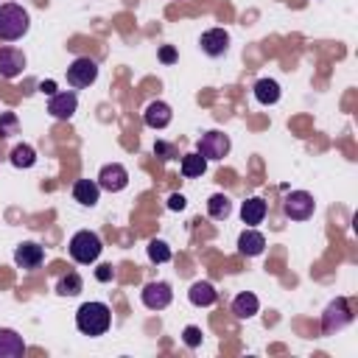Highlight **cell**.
<instances>
[{
  "label": "cell",
  "mask_w": 358,
  "mask_h": 358,
  "mask_svg": "<svg viewBox=\"0 0 358 358\" xmlns=\"http://www.w3.org/2000/svg\"><path fill=\"white\" fill-rule=\"evenodd\" d=\"M112 277H115V268H112L109 263H103V266L95 268V280H98V282H109Z\"/></svg>",
  "instance_id": "31"
},
{
  "label": "cell",
  "mask_w": 358,
  "mask_h": 358,
  "mask_svg": "<svg viewBox=\"0 0 358 358\" xmlns=\"http://www.w3.org/2000/svg\"><path fill=\"white\" fill-rule=\"evenodd\" d=\"M11 165L14 168H34V162H36V151L28 145V143H20V145H14L11 148Z\"/></svg>",
  "instance_id": "25"
},
{
  "label": "cell",
  "mask_w": 358,
  "mask_h": 358,
  "mask_svg": "<svg viewBox=\"0 0 358 358\" xmlns=\"http://www.w3.org/2000/svg\"><path fill=\"white\" fill-rule=\"evenodd\" d=\"M39 90H42L45 95H53V92H56V84H53V81H42V84H39Z\"/></svg>",
  "instance_id": "33"
},
{
  "label": "cell",
  "mask_w": 358,
  "mask_h": 358,
  "mask_svg": "<svg viewBox=\"0 0 358 358\" xmlns=\"http://www.w3.org/2000/svg\"><path fill=\"white\" fill-rule=\"evenodd\" d=\"M95 182H98L101 190L120 193V190H126V185H129V171H126L120 162H109V165L101 168V173H98Z\"/></svg>",
  "instance_id": "9"
},
{
  "label": "cell",
  "mask_w": 358,
  "mask_h": 358,
  "mask_svg": "<svg viewBox=\"0 0 358 358\" xmlns=\"http://www.w3.org/2000/svg\"><path fill=\"white\" fill-rule=\"evenodd\" d=\"M185 204H187V199L182 193H171L168 196V210H185Z\"/></svg>",
  "instance_id": "32"
},
{
  "label": "cell",
  "mask_w": 358,
  "mask_h": 358,
  "mask_svg": "<svg viewBox=\"0 0 358 358\" xmlns=\"http://www.w3.org/2000/svg\"><path fill=\"white\" fill-rule=\"evenodd\" d=\"M171 117H173V112H171V106L165 101H151L145 106V112H143V120H145L148 129H165L171 123Z\"/></svg>",
  "instance_id": "14"
},
{
  "label": "cell",
  "mask_w": 358,
  "mask_h": 358,
  "mask_svg": "<svg viewBox=\"0 0 358 358\" xmlns=\"http://www.w3.org/2000/svg\"><path fill=\"white\" fill-rule=\"evenodd\" d=\"M266 213H268V204H266L260 196H252V199H246V201L241 204V221H243L246 227H257V224L266 218Z\"/></svg>",
  "instance_id": "18"
},
{
  "label": "cell",
  "mask_w": 358,
  "mask_h": 358,
  "mask_svg": "<svg viewBox=\"0 0 358 358\" xmlns=\"http://www.w3.org/2000/svg\"><path fill=\"white\" fill-rule=\"evenodd\" d=\"M207 213H210V218H215V221L229 218V213H232V201H229V196H224V193H213V196L207 199Z\"/></svg>",
  "instance_id": "23"
},
{
  "label": "cell",
  "mask_w": 358,
  "mask_h": 358,
  "mask_svg": "<svg viewBox=\"0 0 358 358\" xmlns=\"http://www.w3.org/2000/svg\"><path fill=\"white\" fill-rule=\"evenodd\" d=\"M25 70V53L17 48H0V76L17 78Z\"/></svg>",
  "instance_id": "13"
},
{
  "label": "cell",
  "mask_w": 358,
  "mask_h": 358,
  "mask_svg": "<svg viewBox=\"0 0 358 358\" xmlns=\"http://www.w3.org/2000/svg\"><path fill=\"white\" fill-rule=\"evenodd\" d=\"M76 327L84 336H103L112 327V310L106 302H84L76 310Z\"/></svg>",
  "instance_id": "1"
},
{
  "label": "cell",
  "mask_w": 358,
  "mask_h": 358,
  "mask_svg": "<svg viewBox=\"0 0 358 358\" xmlns=\"http://www.w3.org/2000/svg\"><path fill=\"white\" fill-rule=\"evenodd\" d=\"M73 199L81 204V207H95L98 199H101V187L95 179H78L73 185Z\"/></svg>",
  "instance_id": "17"
},
{
  "label": "cell",
  "mask_w": 358,
  "mask_h": 358,
  "mask_svg": "<svg viewBox=\"0 0 358 358\" xmlns=\"http://www.w3.org/2000/svg\"><path fill=\"white\" fill-rule=\"evenodd\" d=\"M229 137L224 134V131H204L201 134V140L196 143V151L204 157V159H224L227 154H229Z\"/></svg>",
  "instance_id": "7"
},
{
  "label": "cell",
  "mask_w": 358,
  "mask_h": 358,
  "mask_svg": "<svg viewBox=\"0 0 358 358\" xmlns=\"http://www.w3.org/2000/svg\"><path fill=\"white\" fill-rule=\"evenodd\" d=\"M78 109V95L73 90H64V92H53L50 101H48V112L56 117V120H70Z\"/></svg>",
  "instance_id": "10"
},
{
  "label": "cell",
  "mask_w": 358,
  "mask_h": 358,
  "mask_svg": "<svg viewBox=\"0 0 358 358\" xmlns=\"http://www.w3.org/2000/svg\"><path fill=\"white\" fill-rule=\"evenodd\" d=\"M182 338H185V344H187V347H199V344H201V327L187 324V327H185V333H182Z\"/></svg>",
  "instance_id": "29"
},
{
  "label": "cell",
  "mask_w": 358,
  "mask_h": 358,
  "mask_svg": "<svg viewBox=\"0 0 358 358\" xmlns=\"http://www.w3.org/2000/svg\"><path fill=\"white\" fill-rule=\"evenodd\" d=\"M31 17L20 3H0V39L3 42H17L28 34Z\"/></svg>",
  "instance_id": "2"
},
{
  "label": "cell",
  "mask_w": 358,
  "mask_h": 358,
  "mask_svg": "<svg viewBox=\"0 0 358 358\" xmlns=\"http://www.w3.org/2000/svg\"><path fill=\"white\" fill-rule=\"evenodd\" d=\"M81 288H84V280H81L78 271H67V274H62L59 282H56V294H62V296H78Z\"/></svg>",
  "instance_id": "24"
},
{
  "label": "cell",
  "mask_w": 358,
  "mask_h": 358,
  "mask_svg": "<svg viewBox=\"0 0 358 358\" xmlns=\"http://www.w3.org/2000/svg\"><path fill=\"white\" fill-rule=\"evenodd\" d=\"M182 176L185 179H196V176H201L204 171H207V159L199 154V151H193V154H185L182 157Z\"/></svg>",
  "instance_id": "22"
},
{
  "label": "cell",
  "mask_w": 358,
  "mask_h": 358,
  "mask_svg": "<svg viewBox=\"0 0 358 358\" xmlns=\"http://www.w3.org/2000/svg\"><path fill=\"white\" fill-rule=\"evenodd\" d=\"M42 260H45V249H42L39 243H34V241L20 243V246L14 249V263H17L20 268H25V271L39 268V266H42Z\"/></svg>",
  "instance_id": "12"
},
{
  "label": "cell",
  "mask_w": 358,
  "mask_h": 358,
  "mask_svg": "<svg viewBox=\"0 0 358 358\" xmlns=\"http://www.w3.org/2000/svg\"><path fill=\"white\" fill-rule=\"evenodd\" d=\"M199 45H201V50H204L207 56L218 59V56H224V53H227V48H229V34H227L224 28H210V31H204V34H201Z\"/></svg>",
  "instance_id": "11"
},
{
  "label": "cell",
  "mask_w": 358,
  "mask_h": 358,
  "mask_svg": "<svg viewBox=\"0 0 358 358\" xmlns=\"http://www.w3.org/2000/svg\"><path fill=\"white\" fill-rule=\"evenodd\" d=\"M187 299H190L196 308H207V305H213V302L218 299V294H215L213 282H204V280H199V282H193V285H190V291H187Z\"/></svg>",
  "instance_id": "20"
},
{
  "label": "cell",
  "mask_w": 358,
  "mask_h": 358,
  "mask_svg": "<svg viewBox=\"0 0 358 358\" xmlns=\"http://www.w3.org/2000/svg\"><path fill=\"white\" fill-rule=\"evenodd\" d=\"M145 252H148V260H151V263H168V260H171V246H168L165 241H159V238H154V241L145 246Z\"/></svg>",
  "instance_id": "26"
},
{
  "label": "cell",
  "mask_w": 358,
  "mask_h": 358,
  "mask_svg": "<svg viewBox=\"0 0 358 358\" xmlns=\"http://www.w3.org/2000/svg\"><path fill=\"white\" fill-rule=\"evenodd\" d=\"M350 322H352V308H350V302H347L344 296H336V299L324 308V313H322V330H324V333H338V330H344Z\"/></svg>",
  "instance_id": "4"
},
{
  "label": "cell",
  "mask_w": 358,
  "mask_h": 358,
  "mask_svg": "<svg viewBox=\"0 0 358 358\" xmlns=\"http://www.w3.org/2000/svg\"><path fill=\"white\" fill-rule=\"evenodd\" d=\"M140 299H143V305H145L148 310H165V308L171 305V299H173V291H171L168 282L154 280V282H148V285L140 291Z\"/></svg>",
  "instance_id": "8"
},
{
  "label": "cell",
  "mask_w": 358,
  "mask_h": 358,
  "mask_svg": "<svg viewBox=\"0 0 358 358\" xmlns=\"http://www.w3.org/2000/svg\"><path fill=\"white\" fill-rule=\"evenodd\" d=\"M238 249H241V255H246V257H257V255H263V249H266V238H263L255 227H246V229L238 235Z\"/></svg>",
  "instance_id": "15"
},
{
  "label": "cell",
  "mask_w": 358,
  "mask_h": 358,
  "mask_svg": "<svg viewBox=\"0 0 358 358\" xmlns=\"http://www.w3.org/2000/svg\"><path fill=\"white\" fill-rule=\"evenodd\" d=\"M25 352V341L17 330L0 327V358H20Z\"/></svg>",
  "instance_id": "16"
},
{
  "label": "cell",
  "mask_w": 358,
  "mask_h": 358,
  "mask_svg": "<svg viewBox=\"0 0 358 358\" xmlns=\"http://www.w3.org/2000/svg\"><path fill=\"white\" fill-rule=\"evenodd\" d=\"M257 310H260V299H257L252 291H241V294L232 299V313H235L238 319H252Z\"/></svg>",
  "instance_id": "19"
},
{
  "label": "cell",
  "mask_w": 358,
  "mask_h": 358,
  "mask_svg": "<svg viewBox=\"0 0 358 358\" xmlns=\"http://www.w3.org/2000/svg\"><path fill=\"white\" fill-rule=\"evenodd\" d=\"M154 154H157L159 159H165V162H168V159H173V157H176V148H173L171 143H165V140H157V143H154Z\"/></svg>",
  "instance_id": "28"
},
{
  "label": "cell",
  "mask_w": 358,
  "mask_h": 358,
  "mask_svg": "<svg viewBox=\"0 0 358 358\" xmlns=\"http://www.w3.org/2000/svg\"><path fill=\"white\" fill-rule=\"evenodd\" d=\"M255 98H257V103H263V106L277 103V101H280V84H277L274 78H257V81H255Z\"/></svg>",
  "instance_id": "21"
},
{
  "label": "cell",
  "mask_w": 358,
  "mask_h": 358,
  "mask_svg": "<svg viewBox=\"0 0 358 358\" xmlns=\"http://www.w3.org/2000/svg\"><path fill=\"white\" fill-rule=\"evenodd\" d=\"M95 78H98V62L95 59L78 56V59L70 62V67H67V84H73V87L81 90V87L95 84Z\"/></svg>",
  "instance_id": "6"
},
{
  "label": "cell",
  "mask_w": 358,
  "mask_h": 358,
  "mask_svg": "<svg viewBox=\"0 0 358 358\" xmlns=\"http://www.w3.org/2000/svg\"><path fill=\"white\" fill-rule=\"evenodd\" d=\"M176 59H179V53H176L173 45H162V48H159V62H162V64H173Z\"/></svg>",
  "instance_id": "30"
},
{
  "label": "cell",
  "mask_w": 358,
  "mask_h": 358,
  "mask_svg": "<svg viewBox=\"0 0 358 358\" xmlns=\"http://www.w3.org/2000/svg\"><path fill=\"white\" fill-rule=\"evenodd\" d=\"M17 129H20L17 115H14V112H0V140H6V137H11V134H17Z\"/></svg>",
  "instance_id": "27"
},
{
  "label": "cell",
  "mask_w": 358,
  "mask_h": 358,
  "mask_svg": "<svg viewBox=\"0 0 358 358\" xmlns=\"http://www.w3.org/2000/svg\"><path fill=\"white\" fill-rule=\"evenodd\" d=\"M67 249H70V257H73L76 263L90 266V263H95V260L101 257L103 243H101V238H98L92 229H78V232L70 238Z\"/></svg>",
  "instance_id": "3"
},
{
  "label": "cell",
  "mask_w": 358,
  "mask_h": 358,
  "mask_svg": "<svg viewBox=\"0 0 358 358\" xmlns=\"http://www.w3.org/2000/svg\"><path fill=\"white\" fill-rule=\"evenodd\" d=\"M313 210H316V201H313V196L308 190H291L282 199V213L291 221H308L313 215Z\"/></svg>",
  "instance_id": "5"
}]
</instances>
